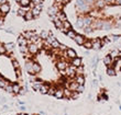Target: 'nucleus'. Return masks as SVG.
<instances>
[{
	"instance_id": "nucleus-36",
	"label": "nucleus",
	"mask_w": 121,
	"mask_h": 115,
	"mask_svg": "<svg viewBox=\"0 0 121 115\" xmlns=\"http://www.w3.org/2000/svg\"><path fill=\"white\" fill-rule=\"evenodd\" d=\"M6 89V91L8 93H13V88H12V84H8V86L4 88Z\"/></svg>"
},
{
	"instance_id": "nucleus-21",
	"label": "nucleus",
	"mask_w": 121,
	"mask_h": 115,
	"mask_svg": "<svg viewBox=\"0 0 121 115\" xmlns=\"http://www.w3.org/2000/svg\"><path fill=\"white\" fill-rule=\"evenodd\" d=\"M100 46H101V44H100V41H99V40L92 41V48H94V49H99Z\"/></svg>"
},
{
	"instance_id": "nucleus-16",
	"label": "nucleus",
	"mask_w": 121,
	"mask_h": 115,
	"mask_svg": "<svg viewBox=\"0 0 121 115\" xmlns=\"http://www.w3.org/2000/svg\"><path fill=\"white\" fill-rule=\"evenodd\" d=\"M78 84H82V86H84V82H85V78H84L83 75H77L76 77V80H75Z\"/></svg>"
},
{
	"instance_id": "nucleus-38",
	"label": "nucleus",
	"mask_w": 121,
	"mask_h": 115,
	"mask_svg": "<svg viewBox=\"0 0 121 115\" xmlns=\"http://www.w3.org/2000/svg\"><path fill=\"white\" fill-rule=\"evenodd\" d=\"M84 46L86 48H88V49H89V48H92V42H89V41L85 42V43H84Z\"/></svg>"
},
{
	"instance_id": "nucleus-13",
	"label": "nucleus",
	"mask_w": 121,
	"mask_h": 115,
	"mask_svg": "<svg viewBox=\"0 0 121 115\" xmlns=\"http://www.w3.org/2000/svg\"><path fill=\"white\" fill-rule=\"evenodd\" d=\"M48 89H50V86H48V83H43L41 86V89H40V92L42 94H46L48 92Z\"/></svg>"
},
{
	"instance_id": "nucleus-15",
	"label": "nucleus",
	"mask_w": 121,
	"mask_h": 115,
	"mask_svg": "<svg viewBox=\"0 0 121 115\" xmlns=\"http://www.w3.org/2000/svg\"><path fill=\"white\" fill-rule=\"evenodd\" d=\"M56 66H57V69L58 70H65V69H66V67H67V64L66 63H65V61H60V63H57V65H56Z\"/></svg>"
},
{
	"instance_id": "nucleus-6",
	"label": "nucleus",
	"mask_w": 121,
	"mask_h": 115,
	"mask_svg": "<svg viewBox=\"0 0 121 115\" xmlns=\"http://www.w3.org/2000/svg\"><path fill=\"white\" fill-rule=\"evenodd\" d=\"M26 68L30 75H34V70H33V61H30V60L26 61Z\"/></svg>"
},
{
	"instance_id": "nucleus-52",
	"label": "nucleus",
	"mask_w": 121,
	"mask_h": 115,
	"mask_svg": "<svg viewBox=\"0 0 121 115\" xmlns=\"http://www.w3.org/2000/svg\"><path fill=\"white\" fill-rule=\"evenodd\" d=\"M116 4H118V6H121V0H116Z\"/></svg>"
},
{
	"instance_id": "nucleus-34",
	"label": "nucleus",
	"mask_w": 121,
	"mask_h": 115,
	"mask_svg": "<svg viewBox=\"0 0 121 115\" xmlns=\"http://www.w3.org/2000/svg\"><path fill=\"white\" fill-rule=\"evenodd\" d=\"M64 96L70 98V96H72V91H70L69 89H64Z\"/></svg>"
},
{
	"instance_id": "nucleus-7",
	"label": "nucleus",
	"mask_w": 121,
	"mask_h": 115,
	"mask_svg": "<svg viewBox=\"0 0 121 115\" xmlns=\"http://www.w3.org/2000/svg\"><path fill=\"white\" fill-rule=\"evenodd\" d=\"M54 96L56 98V99H62L64 96V89H62V88H58V89L55 90L54 92Z\"/></svg>"
},
{
	"instance_id": "nucleus-58",
	"label": "nucleus",
	"mask_w": 121,
	"mask_h": 115,
	"mask_svg": "<svg viewBox=\"0 0 121 115\" xmlns=\"http://www.w3.org/2000/svg\"><path fill=\"white\" fill-rule=\"evenodd\" d=\"M18 115H26V113H20V114H18Z\"/></svg>"
},
{
	"instance_id": "nucleus-5",
	"label": "nucleus",
	"mask_w": 121,
	"mask_h": 115,
	"mask_svg": "<svg viewBox=\"0 0 121 115\" xmlns=\"http://www.w3.org/2000/svg\"><path fill=\"white\" fill-rule=\"evenodd\" d=\"M48 14L51 16H57V13H58V9H57V7L56 6H52V7H50L48 8Z\"/></svg>"
},
{
	"instance_id": "nucleus-46",
	"label": "nucleus",
	"mask_w": 121,
	"mask_h": 115,
	"mask_svg": "<svg viewBox=\"0 0 121 115\" xmlns=\"http://www.w3.org/2000/svg\"><path fill=\"white\" fill-rule=\"evenodd\" d=\"M85 32H86V33H90V32H91V29H90V26H87L86 29H85Z\"/></svg>"
},
{
	"instance_id": "nucleus-8",
	"label": "nucleus",
	"mask_w": 121,
	"mask_h": 115,
	"mask_svg": "<svg viewBox=\"0 0 121 115\" xmlns=\"http://www.w3.org/2000/svg\"><path fill=\"white\" fill-rule=\"evenodd\" d=\"M74 41L76 42L78 45H83L84 43H85V37H84L83 35H76L75 36V38H74Z\"/></svg>"
},
{
	"instance_id": "nucleus-50",
	"label": "nucleus",
	"mask_w": 121,
	"mask_h": 115,
	"mask_svg": "<svg viewBox=\"0 0 121 115\" xmlns=\"http://www.w3.org/2000/svg\"><path fill=\"white\" fill-rule=\"evenodd\" d=\"M30 80H31V81H33V82H34V81H35V77L33 76V75H31V76H30Z\"/></svg>"
},
{
	"instance_id": "nucleus-23",
	"label": "nucleus",
	"mask_w": 121,
	"mask_h": 115,
	"mask_svg": "<svg viewBox=\"0 0 121 115\" xmlns=\"http://www.w3.org/2000/svg\"><path fill=\"white\" fill-rule=\"evenodd\" d=\"M8 84H9V82H8V81H7L4 78L0 77V88H6Z\"/></svg>"
},
{
	"instance_id": "nucleus-57",
	"label": "nucleus",
	"mask_w": 121,
	"mask_h": 115,
	"mask_svg": "<svg viewBox=\"0 0 121 115\" xmlns=\"http://www.w3.org/2000/svg\"><path fill=\"white\" fill-rule=\"evenodd\" d=\"M55 1H56V2H58V3L62 2V0H55Z\"/></svg>"
},
{
	"instance_id": "nucleus-39",
	"label": "nucleus",
	"mask_w": 121,
	"mask_h": 115,
	"mask_svg": "<svg viewBox=\"0 0 121 115\" xmlns=\"http://www.w3.org/2000/svg\"><path fill=\"white\" fill-rule=\"evenodd\" d=\"M76 26L77 28H84V23H83V19H79L76 22Z\"/></svg>"
},
{
	"instance_id": "nucleus-29",
	"label": "nucleus",
	"mask_w": 121,
	"mask_h": 115,
	"mask_svg": "<svg viewBox=\"0 0 121 115\" xmlns=\"http://www.w3.org/2000/svg\"><path fill=\"white\" fill-rule=\"evenodd\" d=\"M12 88H13V93H16V94H18V93L20 92V90H21L20 86H19V84H17V83L12 84Z\"/></svg>"
},
{
	"instance_id": "nucleus-24",
	"label": "nucleus",
	"mask_w": 121,
	"mask_h": 115,
	"mask_svg": "<svg viewBox=\"0 0 121 115\" xmlns=\"http://www.w3.org/2000/svg\"><path fill=\"white\" fill-rule=\"evenodd\" d=\"M33 70H34V74H39L41 71V66L38 63H33Z\"/></svg>"
},
{
	"instance_id": "nucleus-42",
	"label": "nucleus",
	"mask_w": 121,
	"mask_h": 115,
	"mask_svg": "<svg viewBox=\"0 0 121 115\" xmlns=\"http://www.w3.org/2000/svg\"><path fill=\"white\" fill-rule=\"evenodd\" d=\"M43 2V0H33V3H34V6H38V4H42Z\"/></svg>"
},
{
	"instance_id": "nucleus-22",
	"label": "nucleus",
	"mask_w": 121,
	"mask_h": 115,
	"mask_svg": "<svg viewBox=\"0 0 121 115\" xmlns=\"http://www.w3.org/2000/svg\"><path fill=\"white\" fill-rule=\"evenodd\" d=\"M35 35V33L33 32V31H26V32H24V34H23V36L28 40V38H32L33 36Z\"/></svg>"
},
{
	"instance_id": "nucleus-47",
	"label": "nucleus",
	"mask_w": 121,
	"mask_h": 115,
	"mask_svg": "<svg viewBox=\"0 0 121 115\" xmlns=\"http://www.w3.org/2000/svg\"><path fill=\"white\" fill-rule=\"evenodd\" d=\"M119 37H120L119 35H113V36L111 37V40H112V41H117V40H118Z\"/></svg>"
},
{
	"instance_id": "nucleus-37",
	"label": "nucleus",
	"mask_w": 121,
	"mask_h": 115,
	"mask_svg": "<svg viewBox=\"0 0 121 115\" xmlns=\"http://www.w3.org/2000/svg\"><path fill=\"white\" fill-rule=\"evenodd\" d=\"M48 34H50V33L46 32V31H42V33H41V38H43V40H46V38L48 37Z\"/></svg>"
},
{
	"instance_id": "nucleus-11",
	"label": "nucleus",
	"mask_w": 121,
	"mask_h": 115,
	"mask_svg": "<svg viewBox=\"0 0 121 115\" xmlns=\"http://www.w3.org/2000/svg\"><path fill=\"white\" fill-rule=\"evenodd\" d=\"M18 43H19L20 46H26L28 41H26V38L24 37L23 35H20L19 37H18Z\"/></svg>"
},
{
	"instance_id": "nucleus-48",
	"label": "nucleus",
	"mask_w": 121,
	"mask_h": 115,
	"mask_svg": "<svg viewBox=\"0 0 121 115\" xmlns=\"http://www.w3.org/2000/svg\"><path fill=\"white\" fill-rule=\"evenodd\" d=\"M118 55V52L117 51H112L111 52V56H117Z\"/></svg>"
},
{
	"instance_id": "nucleus-28",
	"label": "nucleus",
	"mask_w": 121,
	"mask_h": 115,
	"mask_svg": "<svg viewBox=\"0 0 121 115\" xmlns=\"http://www.w3.org/2000/svg\"><path fill=\"white\" fill-rule=\"evenodd\" d=\"M54 24H55V26L57 28V29H60V30H62L63 29V22L60 21V20H55L54 21Z\"/></svg>"
},
{
	"instance_id": "nucleus-14",
	"label": "nucleus",
	"mask_w": 121,
	"mask_h": 115,
	"mask_svg": "<svg viewBox=\"0 0 121 115\" xmlns=\"http://www.w3.org/2000/svg\"><path fill=\"white\" fill-rule=\"evenodd\" d=\"M78 83L76 82V81H72V82L68 84V88H69L70 91H77V89H78Z\"/></svg>"
},
{
	"instance_id": "nucleus-18",
	"label": "nucleus",
	"mask_w": 121,
	"mask_h": 115,
	"mask_svg": "<svg viewBox=\"0 0 121 115\" xmlns=\"http://www.w3.org/2000/svg\"><path fill=\"white\" fill-rule=\"evenodd\" d=\"M24 18H26V21H31V20L34 19V16H33V13H32L31 10H29L28 12L26 13V16H24Z\"/></svg>"
},
{
	"instance_id": "nucleus-1",
	"label": "nucleus",
	"mask_w": 121,
	"mask_h": 115,
	"mask_svg": "<svg viewBox=\"0 0 121 115\" xmlns=\"http://www.w3.org/2000/svg\"><path fill=\"white\" fill-rule=\"evenodd\" d=\"M42 8H43V4H38V6H34V8L31 10L32 13H33V16H40V13L42 11Z\"/></svg>"
},
{
	"instance_id": "nucleus-17",
	"label": "nucleus",
	"mask_w": 121,
	"mask_h": 115,
	"mask_svg": "<svg viewBox=\"0 0 121 115\" xmlns=\"http://www.w3.org/2000/svg\"><path fill=\"white\" fill-rule=\"evenodd\" d=\"M104 64H105L106 66H110V65L112 64V57L110 55H108V56H106V57L104 58Z\"/></svg>"
},
{
	"instance_id": "nucleus-19",
	"label": "nucleus",
	"mask_w": 121,
	"mask_h": 115,
	"mask_svg": "<svg viewBox=\"0 0 121 115\" xmlns=\"http://www.w3.org/2000/svg\"><path fill=\"white\" fill-rule=\"evenodd\" d=\"M110 28H111V23L107 22V21H102V24H101V28H100V29H102V30H109Z\"/></svg>"
},
{
	"instance_id": "nucleus-41",
	"label": "nucleus",
	"mask_w": 121,
	"mask_h": 115,
	"mask_svg": "<svg viewBox=\"0 0 121 115\" xmlns=\"http://www.w3.org/2000/svg\"><path fill=\"white\" fill-rule=\"evenodd\" d=\"M6 48H7V51H8V49H9V51H12V49H13V44H12V43H10V44H7Z\"/></svg>"
},
{
	"instance_id": "nucleus-9",
	"label": "nucleus",
	"mask_w": 121,
	"mask_h": 115,
	"mask_svg": "<svg viewBox=\"0 0 121 115\" xmlns=\"http://www.w3.org/2000/svg\"><path fill=\"white\" fill-rule=\"evenodd\" d=\"M72 65H73L74 67L78 68L79 66H82V59L79 57H75L73 58V60H72Z\"/></svg>"
},
{
	"instance_id": "nucleus-10",
	"label": "nucleus",
	"mask_w": 121,
	"mask_h": 115,
	"mask_svg": "<svg viewBox=\"0 0 121 115\" xmlns=\"http://www.w3.org/2000/svg\"><path fill=\"white\" fill-rule=\"evenodd\" d=\"M42 84H43V82H41V81H36V80H35L34 82L32 83V88H33L34 91H40Z\"/></svg>"
},
{
	"instance_id": "nucleus-2",
	"label": "nucleus",
	"mask_w": 121,
	"mask_h": 115,
	"mask_svg": "<svg viewBox=\"0 0 121 115\" xmlns=\"http://www.w3.org/2000/svg\"><path fill=\"white\" fill-rule=\"evenodd\" d=\"M28 51L31 53V54H36L39 51V47H38V45L35 44V43H32V44L29 45V47H28Z\"/></svg>"
},
{
	"instance_id": "nucleus-45",
	"label": "nucleus",
	"mask_w": 121,
	"mask_h": 115,
	"mask_svg": "<svg viewBox=\"0 0 121 115\" xmlns=\"http://www.w3.org/2000/svg\"><path fill=\"white\" fill-rule=\"evenodd\" d=\"M72 99H77L78 98V92H74V93H72V96H70Z\"/></svg>"
},
{
	"instance_id": "nucleus-53",
	"label": "nucleus",
	"mask_w": 121,
	"mask_h": 115,
	"mask_svg": "<svg viewBox=\"0 0 121 115\" xmlns=\"http://www.w3.org/2000/svg\"><path fill=\"white\" fill-rule=\"evenodd\" d=\"M20 110H22V111H26V106H20Z\"/></svg>"
},
{
	"instance_id": "nucleus-25",
	"label": "nucleus",
	"mask_w": 121,
	"mask_h": 115,
	"mask_svg": "<svg viewBox=\"0 0 121 115\" xmlns=\"http://www.w3.org/2000/svg\"><path fill=\"white\" fill-rule=\"evenodd\" d=\"M84 26H89L91 23V18H83Z\"/></svg>"
},
{
	"instance_id": "nucleus-59",
	"label": "nucleus",
	"mask_w": 121,
	"mask_h": 115,
	"mask_svg": "<svg viewBox=\"0 0 121 115\" xmlns=\"http://www.w3.org/2000/svg\"><path fill=\"white\" fill-rule=\"evenodd\" d=\"M16 1H17V2H20V1H21V0H16Z\"/></svg>"
},
{
	"instance_id": "nucleus-56",
	"label": "nucleus",
	"mask_w": 121,
	"mask_h": 115,
	"mask_svg": "<svg viewBox=\"0 0 121 115\" xmlns=\"http://www.w3.org/2000/svg\"><path fill=\"white\" fill-rule=\"evenodd\" d=\"M1 24H2V19L0 18V25H1Z\"/></svg>"
},
{
	"instance_id": "nucleus-33",
	"label": "nucleus",
	"mask_w": 121,
	"mask_h": 115,
	"mask_svg": "<svg viewBox=\"0 0 121 115\" xmlns=\"http://www.w3.org/2000/svg\"><path fill=\"white\" fill-rule=\"evenodd\" d=\"M51 46H52V47H53V48H60V43H58V41H56V40H55V41H53V42H52Z\"/></svg>"
},
{
	"instance_id": "nucleus-49",
	"label": "nucleus",
	"mask_w": 121,
	"mask_h": 115,
	"mask_svg": "<svg viewBox=\"0 0 121 115\" xmlns=\"http://www.w3.org/2000/svg\"><path fill=\"white\" fill-rule=\"evenodd\" d=\"M26 89H21V90H20V94H24V93H26Z\"/></svg>"
},
{
	"instance_id": "nucleus-3",
	"label": "nucleus",
	"mask_w": 121,
	"mask_h": 115,
	"mask_svg": "<svg viewBox=\"0 0 121 115\" xmlns=\"http://www.w3.org/2000/svg\"><path fill=\"white\" fill-rule=\"evenodd\" d=\"M66 75H67L68 77H74L75 75H77V74H76V67H74L73 65H72L69 68H67Z\"/></svg>"
},
{
	"instance_id": "nucleus-55",
	"label": "nucleus",
	"mask_w": 121,
	"mask_h": 115,
	"mask_svg": "<svg viewBox=\"0 0 121 115\" xmlns=\"http://www.w3.org/2000/svg\"><path fill=\"white\" fill-rule=\"evenodd\" d=\"M0 3L2 4V3H6V0H0Z\"/></svg>"
},
{
	"instance_id": "nucleus-43",
	"label": "nucleus",
	"mask_w": 121,
	"mask_h": 115,
	"mask_svg": "<svg viewBox=\"0 0 121 115\" xmlns=\"http://www.w3.org/2000/svg\"><path fill=\"white\" fill-rule=\"evenodd\" d=\"M12 65H13V67L16 68V69H17V68H19V63H18L17 60H13L12 61Z\"/></svg>"
},
{
	"instance_id": "nucleus-31",
	"label": "nucleus",
	"mask_w": 121,
	"mask_h": 115,
	"mask_svg": "<svg viewBox=\"0 0 121 115\" xmlns=\"http://www.w3.org/2000/svg\"><path fill=\"white\" fill-rule=\"evenodd\" d=\"M107 74H108L109 76H115L116 75L115 68H108V69H107Z\"/></svg>"
},
{
	"instance_id": "nucleus-44",
	"label": "nucleus",
	"mask_w": 121,
	"mask_h": 115,
	"mask_svg": "<svg viewBox=\"0 0 121 115\" xmlns=\"http://www.w3.org/2000/svg\"><path fill=\"white\" fill-rule=\"evenodd\" d=\"M83 91H84V86L79 84V86H78V89H77L76 92H83Z\"/></svg>"
},
{
	"instance_id": "nucleus-30",
	"label": "nucleus",
	"mask_w": 121,
	"mask_h": 115,
	"mask_svg": "<svg viewBox=\"0 0 121 115\" xmlns=\"http://www.w3.org/2000/svg\"><path fill=\"white\" fill-rule=\"evenodd\" d=\"M106 4V2L104 1V0H98L97 2H96V6L98 7V8H104Z\"/></svg>"
},
{
	"instance_id": "nucleus-12",
	"label": "nucleus",
	"mask_w": 121,
	"mask_h": 115,
	"mask_svg": "<svg viewBox=\"0 0 121 115\" xmlns=\"http://www.w3.org/2000/svg\"><path fill=\"white\" fill-rule=\"evenodd\" d=\"M66 56L68 58H72V59H73V58H75V57H77V56H76V52L74 51V49H72V48H68V49L66 51Z\"/></svg>"
},
{
	"instance_id": "nucleus-32",
	"label": "nucleus",
	"mask_w": 121,
	"mask_h": 115,
	"mask_svg": "<svg viewBox=\"0 0 121 115\" xmlns=\"http://www.w3.org/2000/svg\"><path fill=\"white\" fill-rule=\"evenodd\" d=\"M19 3H20V4H21L22 7H24V8H26V7H28V6L30 4V0H21Z\"/></svg>"
},
{
	"instance_id": "nucleus-60",
	"label": "nucleus",
	"mask_w": 121,
	"mask_h": 115,
	"mask_svg": "<svg viewBox=\"0 0 121 115\" xmlns=\"http://www.w3.org/2000/svg\"><path fill=\"white\" fill-rule=\"evenodd\" d=\"M26 115H33V114H26Z\"/></svg>"
},
{
	"instance_id": "nucleus-40",
	"label": "nucleus",
	"mask_w": 121,
	"mask_h": 115,
	"mask_svg": "<svg viewBox=\"0 0 121 115\" xmlns=\"http://www.w3.org/2000/svg\"><path fill=\"white\" fill-rule=\"evenodd\" d=\"M20 52H21L22 54H26V52H28V47H26V46H20Z\"/></svg>"
},
{
	"instance_id": "nucleus-35",
	"label": "nucleus",
	"mask_w": 121,
	"mask_h": 115,
	"mask_svg": "<svg viewBox=\"0 0 121 115\" xmlns=\"http://www.w3.org/2000/svg\"><path fill=\"white\" fill-rule=\"evenodd\" d=\"M70 28V23L68 22V21H64L63 22V29H65L67 31V30H69Z\"/></svg>"
},
{
	"instance_id": "nucleus-20",
	"label": "nucleus",
	"mask_w": 121,
	"mask_h": 115,
	"mask_svg": "<svg viewBox=\"0 0 121 115\" xmlns=\"http://www.w3.org/2000/svg\"><path fill=\"white\" fill-rule=\"evenodd\" d=\"M29 10L26 9V8H24V7H22V8H20V9H18V14L21 16H26V13L28 12Z\"/></svg>"
},
{
	"instance_id": "nucleus-26",
	"label": "nucleus",
	"mask_w": 121,
	"mask_h": 115,
	"mask_svg": "<svg viewBox=\"0 0 121 115\" xmlns=\"http://www.w3.org/2000/svg\"><path fill=\"white\" fill-rule=\"evenodd\" d=\"M57 18H58V20H60V21H62V22H64V21H67L66 16H65L63 12H58L57 13Z\"/></svg>"
},
{
	"instance_id": "nucleus-54",
	"label": "nucleus",
	"mask_w": 121,
	"mask_h": 115,
	"mask_svg": "<svg viewBox=\"0 0 121 115\" xmlns=\"http://www.w3.org/2000/svg\"><path fill=\"white\" fill-rule=\"evenodd\" d=\"M68 1H69V0H62V2H64V3H67Z\"/></svg>"
},
{
	"instance_id": "nucleus-4",
	"label": "nucleus",
	"mask_w": 121,
	"mask_h": 115,
	"mask_svg": "<svg viewBox=\"0 0 121 115\" xmlns=\"http://www.w3.org/2000/svg\"><path fill=\"white\" fill-rule=\"evenodd\" d=\"M9 10H10V7L8 3H2V4H0V12L3 13V14H6V13L9 12Z\"/></svg>"
},
{
	"instance_id": "nucleus-27",
	"label": "nucleus",
	"mask_w": 121,
	"mask_h": 115,
	"mask_svg": "<svg viewBox=\"0 0 121 115\" xmlns=\"http://www.w3.org/2000/svg\"><path fill=\"white\" fill-rule=\"evenodd\" d=\"M76 35H77L76 32H75V31H73V30H68V31H67V36H68L69 38H73V40H74Z\"/></svg>"
},
{
	"instance_id": "nucleus-51",
	"label": "nucleus",
	"mask_w": 121,
	"mask_h": 115,
	"mask_svg": "<svg viewBox=\"0 0 121 115\" xmlns=\"http://www.w3.org/2000/svg\"><path fill=\"white\" fill-rule=\"evenodd\" d=\"M106 3H112L113 2V0H104Z\"/></svg>"
}]
</instances>
